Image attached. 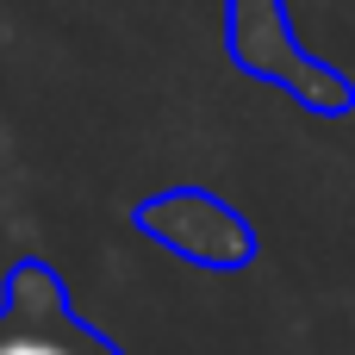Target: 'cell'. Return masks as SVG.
<instances>
[{
  "instance_id": "cell-1",
  "label": "cell",
  "mask_w": 355,
  "mask_h": 355,
  "mask_svg": "<svg viewBox=\"0 0 355 355\" xmlns=\"http://www.w3.org/2000/svg\"><path fill=\"white\" fill-rule=\"evenodd\" d=\"M0 355H119V349L75 318L69 293L56 287V275L44 262H25V268H12V281L0 293Z\"/></svg>"
},
{
  "instance_id": "cell-2",
  "label": "cell",
  "mask_w": 355,
  "mask_h": 355,
  "mask_svg": "<svg viewBox=\"0 0 355 355\" xmlns=\"http://www.w3.org/2000/svg\"><path fill=\"white\" fill-rule=\"evenodd\" d=\"M144 225H150L162 243H175L181 256H200V262H212V268H225V262H243V256H250V231H243L225 206L193 200V193L150 206V212H144Z\"/></svg>"
}]
</instances>
